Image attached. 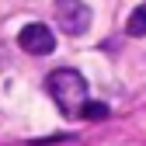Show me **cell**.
Segmentation results:
<instances>
[{"label": "cell", "mask_w": 146, "mask_h": 146, "mask_svg": "<svg viewBox=\"0 0 146 146\" xmlns=\"http://www.w3.org/2000/svg\"><path fill=\"white\" fill-rule=\"evenodd\" d=\"M45 87H49L52 101L59 104V111L66 118L84 115V108H87V80L80 77L77 70H56V73H49Z\"/></svg>", "instance_id": "obj_1"}, {"label": "cell", "mask_w": 146, "mask_h": 146, "mask_svg": "<svg viewBox=\"0 0 146 146\" xmlns=\"http://www.w3.org/2000/svg\"><path fill=\"white\" fill-rule=\"evenodd\" d=\"M125 31H129L132 38H143V35H146V4L132 11V17H129V25H125Z\"/></svg>", "instance_id": "obj_4"}, {"label": "cell", "mask_w": 146, "mask_h": 146, "mask_svg": "<svg viewBox=\"0 0 146 146\" xmlns=\"http://www.w3.org/2000/svg\"><path fill=\"white\" fill-rule=\"evenodd\" d=\"M17 45H21L28 56H49L52 49H56V35H52V28L45 25H25L21 35H17Z\"/></svg>", "instance_id": "obj_3"}, {"label": "cell", "mask_w": 146, "mask_h": 146, "mask_svg": "<svg viewBox=\"0 0 146 146\" xmlns=\"http://www.w3.org/2000/svg\"><path fill=\"white\" fill-rule=\"evenodd\" d=\"M52 11H56V25L66 35H84L90 28V7L84 0H56Z\"/></svg>", "instance_id": "obj_2"}, {"label": "cell", "mask_w": 146, "mask_h": 146, "mask_svg": "<svg viewBox=\"0 0 146 146\" xmlns=\"http://www.w3.org/2000/svg\"><path fill=\"white\" fill-rule=\"evenodd\" d=\"M84 118H108V108H104V104H90V101H87Z\"/></svg>", "instance_id": "obj_5"}]
</instances>
